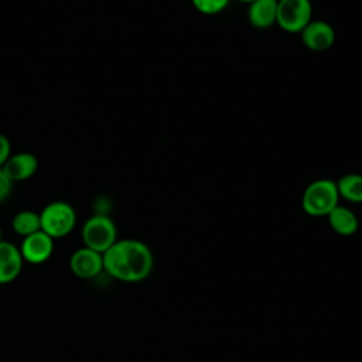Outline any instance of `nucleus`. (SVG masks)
<instances>
[{
	"label": "nucleus",
	"mask_w": 362,
	"mask_h": 362,
	"mask_svg": "<svg viewBox=\"0 0 362 362\" xmlns=\"http://www.w3.org/2000/svg\"><path fill=\"white\" fill-rule=\"evenodd\" d=\"M153 266L151 249L137 239H117L103 253V272L120 281H141L148 277Z\"/></svg>",
	"instance_id": "nucleus-1"
},
{
	"label": "nucleus",
	"mask_w": 362,
	"mask_h": 362,
	"mask_svg": "<svg viewBox=\"0 0 362 362\" xmlns=\"http://www.w3.org/2000/svg\"><path fill=\"white\" fill-rule=\"evenodd\" d=\"M339 204L337 181L329 178L315 180L303 192L301 205L310 216H327Z\"/></svg>",
	"instance_id": "nucleus-2"
},
{
	"label": "nucleus",
	"mask_w": 362,
	"mask_h": 362,
	"mask_svg": "<svg viewBox=\"0 0 362 362\" xmlns=\"http://www.w3.org/2000/svg\"><path fill=\"white\" fill-rule=\"evenodd\" d=\"M41 230L52 239L69 235L76 225V212L74 206L65 201H54L40 212Z\"/></svg>",
	"instance_id": "nucleus-3"
},
{
	"label": "nucleus",
	"mask_w": 362,
	"mask_h": 362,
	"mask_svg": "<svg viewBox=\"0 0 362 362\" xmlns=\"http://www.w3.org/2000/svg\"><path fill=\"white\" fill-rule=\"evenodd\" d=\"M83 246L105 253L117 240V228L113 219L105 214L89 216L82 225Z\"/></svg>",
	"instance_id": "nucleus-4"
},
{
	"label": "nucleus",
	"mask_w": 362,
	"mask_h": 362,
	"mask_svg": "<svg viewBox=\"0 0 362 362\" xmlns=\"http://www.w3.org/2000/svg\"><path fill=\"white\" fill-rule=\"evenodd\" d=\"M313 20L310 0H277L276 24L286 33L300 34Z\"/></svg>",
	"instance_id": "nucleus-5"
},
{
	"label": "nucleus",
	"mask_w": 362,
	"mask_h": 362,
	"mask_svg": "<svg viewBox=\"0 0 362 362\" xmlns=\"http://www.w3.org/2000/svg\"><path fill=\"white\" fill-rule=\"evenodd\" d=\"M54 240L55 239H52L42 230H38L33 235L23 238V242L20 245L23 260L30 264L45 263L52 256Z\"/></svg>",
	"instance_id": "nucleus-6"
},
{
	"label": "nucleus",
	"mask_w": 362,
	"mask_h": 362,
	"mask_svg": "<svg viewBox=\"0 0 362 362\" xmlns=\"http://www.w3.org/2000/svg\"><path fill=\"white\" fill-rule=\"evenodd\" d=\"M69 267L79 279H93L103 272V255L82 246L71 255Z\"/></svg>",
	"instance_id": "nucleus-7"
},
{
	"label": "nucleus",
	"mask_w": 362,
	"mask_h": 362,
	"mask_svg": "<svg viewBox=\"0 0 362 362\" xmlns=\"http://www.w3.org/2000/svg\"><path fill=\"white\" fill-rule=\"evenodd\" d=\"M300 35L303 44L311 51H325L335 41L334 27L322 20H311Z\"/></svg>",
	"instance_id": "nucleus-8"
},
{
	"label": "nucleus",
	"mask_w": 362,
	"mask_h": 362,
	"mask_svg": "<svg viewBox=\"0 0 362 362\" xmlns=\"http://www.w3.org/2000/svg\"><path fill=\"white\" fill-rule=\"evenodd\" d=\"M23 264L20 247L11 242L0 240V284L14 281L23 270Z\"/></svg>",
	"instance_id": "nucleus-9"
},
{
	"label": "nucleus",
	"mask_w": 362,
	"mask_h": 362,
	"mask_svg": "<svg viewBox=\"0 0 362 362\" xmlns=\"http://www.w3.org/2000/svg\"><path fill=\"white\" fill-rule=\"evenodd\" d=\"M1 168L13 182L25 181L35 175L38 170V158L27 151L16 153L8 157Z\"/></svg>",
	"instance_id": "nucleus-10"
},
{
	"label": "nucleus",
	"mask_w": 362,
	"mask_h": 362,
	"mask_svg": "<svg viewBox=\"0 0 362 362\" xmlns=\"http://www.w3.org/2000/svg\"><path fill=\"white\" fill-rule=\"evenodd\" d=\"M277 0H255L247 7V20L252 27L266 30L276 24Z\"/></svg>",
	"instance_id": "nucleus-11"
},
{
	"label": "nucleus",
	"mask_w": 362,
	"mask_h": 362,
	"mask_svg": "<svg viewBox=\"0 0 362 362\" xmlns=\"http://www.w3.org/2000/svg\"><path fill=\"white\" fill-rule=\"evenodd\" d=\"M327 218L332 230L342 236L354 235L359 228V221L355 212L339 204L327 215Z\"/></svg>",
	"instance_id": "nucleus-12"
},
{
	"label": "nucleus",
	"mask_w": 362,
	"mask_h": 362,
	"mask_svg": "<svg viewBox=\"0 0 362 362\" xmlns=\"http://www.w3.org/2000/svg\"><path fill=\"white\" fill-rule=\"evenodd\" d=\"M339 198H344L354 204L362 202V175L361 174H345L337 181Z\"/></svg>",
	"instance_id": "nucleus-13"
},
{
	"label": "nucleus",
	"mask_w": 362,
	"mask_h": 362,
	"mask_svg": "<svg viewBox=\"0 0 362 362\" xmlns=\"http://www.w3.org/2000/svg\"><path fill=\"white\" fill-rule=\"evenodd\" d=\"M11 228L17 235H20L23 238L33 235V233L41 230L40 214L30 211V209H23L13 216Z\"/></svg>",
	"instance_id": "nucleus-14"
},
{
	"label": "nucleus",
	"mask_w": 362,
	"mask_h": 362,
	"mask_svg": "<svg viewBox=\"0 0 362 362\" xmlns=\"http://www.w3.org/2000/svg\"><path fill=\"white\" fill-rule=\"evenodd\" d=\"M230 0H191L192 6L202 14H218L226 8Z\"/></svg>",
	"instance_id": "nucleus-15"
},
{
	"label": "nucleus",
	"mask_w": 362,
	"mask_h": 362,
	"mask_svg": "<svg viewBox=\"0 0 362 362\" xmlns=\"http://www.w3.org/2000/svg\"><path fill=\"white\" fill-rule=\"evenodd\" d=\"M11 191H13V181L6 175V173L0 167V204L7 201Z\"/></svg>",
	"instance_id": "nucleus-16"
},
{
	"label": "nucleus",
	"mask_w": 362,
	"mask_h": 362,
	"mask_svg": "<svg viewBox=\"0 0 362 362\" xmlns=\"http://www.w3.org/2000/svg\"><path fill=\"white\" fill-rule=\"evenodd\" d=\"M10 156H11V143L7 139V136L0 133V167L4 165V163L8 160Z\"/></svg>",
	"instance_id": "nucleus-17"
},
{
	"label": "nucleus",
	"mask_w": 362,
	"mask_h": 362,
	"mask_svg": "<svg viewBox=\"0 0 362 362\" xmlns=\"http://www.w3.org/2000/svg\"><path fill=\"white\" fill-rule=\"evenodd\" d=\"M238 1H242V3H247V4H250V3H253L255 0H238Z\"/></svg>",
	"instance_id": "nucleus-18"
},
{
	"label": "nucleus",
	"mask_w": 362,
	"mask_h": 362,
	"mask_svg": "<svg viewBox=\"0 0 362 362\" xmlns=\"http://www.w3.org/2000/svg\"><path fill=\"white\" fill-rule=\"evenodd\" d=\"M1 236H3V232H1V226H0V240H3Z\"/></svg>",
	"instance_id": "nucleus-19"
}]
</instances>
